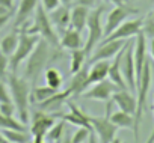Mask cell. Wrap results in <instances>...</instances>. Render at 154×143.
<instances>
[{"instance_id":"obj_1","label":"cell","mask_w":154,"mask_h":143,"mask_svg":"<svg viewBox=\"0 0 154 143\" xmlns=\"http://www.w3.org/2000/svg\"><path fill=\"white\" fill-rule=\"evenodd\" d=\"M63 51L60 47H53L50 45L45 39H39L33 51L29 54L26 59V66H24V79L30 83L35 85L38 82V77L42 71L47 69L48 63L54 62L59 57H63Z\"/></svg>"},{"instance_id":"obj_2","label":"cell","mask_w":154,"mask_h":143,"mask_svg":"<svg viewBox=\"0 0 154 143\" xmlns=\"http://www.w3.org/2000/svg\"><path fill=\"white\" fill-rule=\"evenodd\" d=\"M8 88H9L11 98L15 106V112H17L20 122L27 124L30 121V115H29L30 91H32L30 83L26 79L18 77L15 73H11V76L8 77Z\"/></svg>"},{"instance_id":"obj_3","label":"cell","mask_w":154,"mask_h":143,"mask_svg":"<svg viewBox=\"0 0 154 143\" xmlns=\"http://www.w3.org/2000/svg\"><path fill=\"white\" fill-rule=\"evenodd\" d=\"M151 82H152V68H151V62L146 59L140 79L136 85V92H137V98H136V113H134V127H133V134H134V142L137 143L139 140V127H140V121H142V115L146 106V98H148V92L151 88Z\"/></svg>"},{"instance_id":"obj_4","label":"cell","mask_w":154,"mask_h":143,"mask_svg":"<svg viewBox=\"0 0 154 143\" xmlns=\"http://www.w3.org/2000/svg\"><path fill=\"white\" fill-rule=\"evenodd\" d=\"M23 30L29 32V33H38L42 39H45L50 45L53 47H60V38L56 32V29L53 27L51 21H50V17H48V12L41 6L38 5V8L35 9V14H33V21L30 26H23Z\"/></svg>"},{"instance_id":"obj_5","label":"cell","mask_w":154,"mask_h":143,"mask_svg":"<svg viewBox=\"0 0 154 143\" xmlns=\"http://www.w3.org/2000/svg\"><path fill=\"white\" fill-rule=\"evenodd\" d=\"M20 30V38H18V45L14 51V54L9 57V69L11 73H17L18 66L29 57V54L33 51V48L36 47V44L39 42L41 36L38 33H29L23 29Z\"/></svg>"},{"instance_id":"obj_6","label":"cell","mask_w":154,"mask_h":143,"mask_svg":"<svg viewBox=\"0 0 154 143\" xmlns=\"http://www.w3.org/2000/svg\"><path fill=\"white\" fill-rule=\"evenodd\" d=\"M106 11V8L101 5L98 8H94L92 11H89V17H88V23H86V30H88V38L85 41V53L89 56L94 48L100 44V41L103 39V24H101V17L103 12Z\"/></svg>"},{"instance_id":"obj_7","label":"cell","mask_w":154,"mask_h":143,"mask_svg":"<svg viewBox=\"0 0 154 143\" xmlns=\"http://www.w3.org/2000/svg\"><path fill=\"white\" fill-rule=\"evenodd\" d=\"M134 14H139L137 9L131 8V6H127V5H122V6H115L110 12H107V17H106V23L103 26V39L106 36H109L119 24H122L127 17L130 15H134Z\"/></svg>"},{"instance_id":"obj_8","label":"cell","mask_w":154,"mask_h":143,"mask_svg":"<svg viewBox=\"0 0 154 143\" xmlns=\"http://www.w3.org/2000/svg\"><path fill=\"white\" fill-rule=\"evenodd\" d=\"M89 122L92 125V133L97 134V139L100 143H110L116 137L118 127L112 124V121L106 116L103 118H94L89 116Z\"/></svg>"},{"instance_id":"obj_9","label":"cell","mask_w":154,"mask_h":143,"mask_svg":"<svg viewBox=\"0 0 154 143\" xmlns=\"http://www.w3.org/2000/svg\"><path fill=\"white\" fill-rule=\"evenodd\" d=\"M142 26H143V18H134V20H125L122 24H119L109 36H106L101 42H109V41H115V39H128L136 36L139 32H142Z\"/></svg>"},{"instance_id":"obj_10","label":"cell","mask_w":154,"mask_h":143,"mask_svg":"<svg viewBox=\"0 0 154 143\" xmlns=\"http://www.w3.org/2000/svg\"><path fill=\"white\" fill-rule=\"evenodd\" d=\"M119 88L115 85V83H112L110 80H103V82H98V83H95V85H91L83 94H82V97L83 98H86V100H95V101H104V103H107L110 98H112V95H113V92L115 91H118Z\"/></svg>"},{"instance_id":"obj_11","label":"cell","mask_w":154,"mask_h":143,"mask_svg":"<svg viewBox=\"0 0 154 143\" xmlns=\"http://www.w3.org/2000/svg\"><path fill=\"white\" fill-rule=\"evenodd\" d=\"M133 41H128L127 48L121 59V71L124 80L127 83V88L131 91H136V69H134V59H133Z\"/></svg>"},{"instance_id":"obj_12","label":"cell","mask_w":154,"mask_h":143,"mask_svg":"<svg viewBox=\"0 0 154 143\" xmlns=\"http://www.w3.org/2000/svg\"><path fill=\"white\" fill-rule=\"evenodd\" d=\"M127 44L125 39H115V41H109V42H101L95 51H92L91 57H89V63H94L97 60H110L113 59L118 51Z\"/></svg>"},{"instance_id":"obj_13","label":"cell","mask_w":154,"mask_h":143,"mask_svg":"<svg viewBox=\"0 0 154 143\" xmlns=\"http://www.w3.org/2000/svg\"><path fill=\"white\" fill-rule=\"evenodd\" d=\"M56 113H45L42 110H38L33 113L32 116V122H30V134L35 136H42L45 137L47 131L51 128V125L56 122Z\"/></svg>"},{"instance_id":"obj_14","label":"cell","mask_w":154,"mask_h":143,"mask_svg":"<svg viewBox=\"0 0 154 143\" xmlns=\"http://www.w3.org/2000/svg\"><path fill=\"white\" fill-rule=\"evenodd\" d=\"M68 107H69V113H63V115H59L56 113L57 118H60L62 121H65L66 124L69 125H75V127H85L88 130L92 131V125L89 122V115H86L80 107H77L74 103H71L69 100H66L65 103Z\"/></svg>"},{"instance_id":"obj_15","label":"cell","mask_w":154,"mask_h":143,"mask_svg":"<svg viewBox=\"0 0 154 143\" xmlns=\"http://www.w3.org/2000/svg\"><path fill=\"white\" fill-rule=\"evenodd\" d=\"M133 59H134V69H136V85L140 79L143 65L146 62V36L143 32H139L134 39L133 45Z\"/></svg>"},{"instance_id":"obj_16","label":"cell","mask_w":154,"mask_h":143,"mask_svg":"<svg viewBox=\"0 0 154 143\" xmlns=\"http://www.w3.org/2000/svg\"><path fill=\"white\" fill-rule=\"evenodd\" d=\"M48 17H50V21H51L53 27L56 29L57 35H62L69 27V20H71L69 6L59 5L56 9H53L51 12H48Z\"/></svg>"},{"instance_id":"obj_17","label":"cell","mask_w":154,"mask_h":143,"mask_svg":"<svg viewBox=\"0 0 154 143\" xmlns=\"http://www.w3.org/2000/svg\"><path fill=\"white\" fill-rule=\"evenodd\" d=\"M127 44H128V41H127ZM127 44L118 51V54L113 57V62H110L109 74H107L109 80H110L112 83H115L119 89H128V88H127V83H125V80H124V76H122V71H121V59H122V54H124V51H125V48H127Z\"/></svg>"},{"instance_id":"obj_18","label":"cell","mask_w":154,"mask_h":143,"mask_svg":"<svg viewBox=\"0 0 154 143\" xmlns=\"http://www.w3.org/2000/svg\"><path fill=\"white\" fill-rule=\"evenodd\" d=\"M109 66H110V60H97V62L91 63V68L88 69L86 88L106 80L107 74H109Z\"/></svg>"},{"instance_id":"obj_19","label":"cell","mask_w":154,"mask_h":143,"mask_svg":"<svg viewBox=\"0 0 154 143\" xmlns=\"http://www.w3.org/2000/svg\"><path fill=\"white\" fill-rule=\"evenodd\" d=\"M112 101H113V104H116L119 107V110L127 112V113L134 116V113H136V98L127 89L115 91L113 95H112Z\"/></svg>"},{"instance_id":"obj_20","label":"cell","mask_w":154,"mask_h":143,"mask_svg":"<svg viewBox=\"0 0 154 143\" xmlns=\"http://www.w3.org/2000/svg\"><path fill=\"white\" fill-rule=\"evenodd\" d=\"M71 97V92L68 91V89H65V91H57L54 95H51L50 98H47L45 101H42V103H39V104H36L38 106V109L39 110H45V112H56V110H59L60 109V106L62 104H65L66 103V100Z\"/></svg>"},{"instance_id":"obj_21","label":"cell","mask_w":154,"mask_h":143,"mask_svg":"<svg viewBox=\"0 0 154 143\" xmlns=\"http://www.w3.org/2000/svg\"><path fill=\"white\" fill-rule=\"evenodd\" d=\"M39 2L38 0H20V5L15 14V27L18 26H24V23H27V20L35 14V9L38 8Z\"/></svg>"},{"instance_id":"obj_22","label":"cell","mask_w":154,"mask_h":143,"mask_svg":"<svg viewBox=\"0 0 154 143\" xmlns=\"http://www.w3.org/2000/svg\"><path fill=\"white\" fill-rule=\"evenodd\" d=\"M88 66L80 68L77 73L72 74L71 83L68 86V91L71 92V97H77V95H82L88 88H86V79H88Z\"/></svg>"},{"instance_id":"obj_23","label":"cell","mask_w":154,"mask_h":143,"mask_svg":"<svg viewBox=\"0 0 154 143\" xmlns=\"http://www.w3.org/2000/svg\"><path fill=\"white\" fill-rule=\"evenodd\" d=\"M88 17H89V9L86 6H80L75 5L71 11V20H69V27L75 29L77 32H83L86 29V23H88Z\"/></svg>"},{"instance_id":"obj_24","label":"cell","mask_w":154,"mask_h":143,"mask_svg":"<svg viewBox=\"0 0 154 143\" xmlns=\"http://www.w3.org/2000/svg\"><path fill=\"white\" fill-rule=\"evenodd\" d=\"M85 41L80 35V32H77L72 27H68L60 38V47L66 50H75V48H83Z\"/></svg>"},{"instance_id":"obj_25","label":"cell","mask_w":154,"mask_h":143,"mask_svg":"<svg viewBox=\"0 0 154 143\" xmlns=\"http://www.w3.org/2000/svg\"><path fill=\"white\" fill-rule=\"evenodd\" d=\"M18 38H20V30L15 29L14 32L8 33L6 36L2 38V41H0V51L5 53L8 57H11L18 45Z\"/></svg>"},{"instance_id":"obj_26","label":"cell","mask_w":154,"mask_h":143,"mask_svg":"<svg viewBox=\"0 0 154 143\" xmlns=\"http://www.w3.org/2000/svg\"><path fill=\"white\" fill-rule=\"evenodd\" d=\"M109 119L112 121L113 125H116L118 128H127V130H133L134 127V116L127 113V112H122V110H118V112H112Z\"/></svg>"},{"instance_id":"obj_27","label":"cell","mask_w":154,"mask_h":143,"mask_svg":"<svg viewBox=\"0 0 154 143\" xmlns=\"http://www.w3.org/2000/svg\"><path fill=\"white\" fill-rule=\"evenodd\" d=\"M57 91L50 88V86H33L30 91V101L35 104H39L42 101H45L47 98H50L51 95H54Z\"/></svg>"},{"instance_id":"obj_28","label":"cell","mask_w":154,"mask_h":143,"mask_svg":"<svg viewBox=\"0 0 154 143\" xmlns=\"http://www.w3.org/2000/svg\"><path fill=\"white\" fill-rule=\"evenodd\" d=\"M86 59H88V54L85 53V48L71 50V66H69V73L74 74V73H77L80 68H83Z\"/></svg>"},{"instance_id":"obj_29","label":"cell","mask_w":154,"mask_h":143,"mask_svg":"<svg viewBox=\"0 0 154 143\" xmlns=\"http://www.w3.org/2000/svg\"><path fill=\"white\" fill-rule=\"evenodd\" d=\"M44 77H45V85L47 86H50L56 91H60V86L63 83V77L56 68H47L44 71Z\"/></svg>"},{"instance_id":"obj_30","label":"cell","mask_w":154,"mask_h":143,"mask_svg":"<svg viewBox=\"0 0 154 143\" xmlns=\"http://www.w3.org/2000/svg\"><path fill=\"white\" fill-rule=\"evenodd\" d=\"M2 136L9 143H27L30 142V136L26 130H2Z\"/></svg>"},{"instance_id":"obj_31","label":"cell","mask_w":154,"mask_h":143,"mask_svg":"<svg viewBox=\"0 0 154 143\" xmlns=\"http://www.w3.org/2000/svg\"><path fill=\"white\" fill-rule=\"evenodd\" d=\"M65 125H66V122L62 121V119L57 121V122H54V124L51 125V128L47 131L45 140H48V142H51V143L60 142L62 137H63V134H65Z\"/></svg>"},{"instance_id":"obj_32","label":"cell","mask_w":154,"mask_h":143,"mask_svg":"<svg viewBox=\"0 0 154 143\" xmlns=\"http://www.w3.org/2000/svg\"><path fill=\"white\" fill-rule=\"evenodd\" d=\"M0 130H26L24 124L15 121L14 116H5L0 113Z\"/></svg>"},{"instance_id":"obj_33","label":"cell","mask_w":154,"mask_h":143,"mask_svg":"<svg viewBox=\"0 0 154 143\" xmlns=\"http://www.w3.org/2000/svg\"><path fill=\"white\" fill-rule=\"evenodd\" d=\"M91 133H92L91 130H88L85 127H79V130L71 136V140H72V143H85V142H88Z\"/></svg>"},{"instance_id":"obj_34","label":"cell","mask_w":154,"mask_h":143,"mask_svg":"<svg viewBox=\"0 0 154 143\" xmlns=\"http://www.w3.org/2000/svg\"><path fill=\"white\" fill-rule=\"evenodd\" d=\"M8 69H9V57L0 51V80L8 77Z\"/></svg>"},{"instance_id":"obj_35","label":"cell","mask_w":154,"mask_h":143,"mask_svg":"<svg viewBox=\"0 0 154 143\" xmlns=\"http://www.w3.org/2000/svg\"><path fill=\"white\" fill-rule=\"evenodd\" d=\"M142 32H143V35H145L146 38H154V21L149 18V15H148L146 20H143Z\"/></svg>"},{"instance_id":"obj_36","label":"cell","mask_w":154,"mask_h":143,"mask_svg":"<svg viewBox=\"0 0 154 143\" xmlns=\"http://www.w3.org/2000/svg\"><path fill=\"white\" fill-rule=\"evenodd\" d=\"M0 103H12L9 88L3 82H0Z\"/></svg>"},{"instance_id":"obj_37","label":"cell","mask_w":154,"mask_h":143,"mask_svg":"<svg viewBox=\"0 0 154 143\" xmlns=\"http://www.w3.org/2000/svg\"><path fill=\"white\" fill-rule=\"evenodd\" d=\"M0 113L5 116H14V113H17L14 103H0Z\"/></svg>"},{"instance_id":"obj_38","label":"cell","mask_w":154,"mask_h":143,"mask_svg":"<svg viewBox=\"0 0 154 143\" xmlns=\"http://www.w3.org/2000/svg\"><path fill=\"white\" fill-rule=\"evenodd\" d=\"M41 2H42V8L47 11V12H51L53 9H56L59 5H60V2H59V0H41Z\"/></svg>"},{"instance_id":"obj_39","label":"cell","mask_w":154,"mask_h":143,"mask_svg":"<svg viewBox=\"0 0 154 143\" xmlns=\"http://www.w3.org/2000/svg\"><path fill=\"white\" fill-rule=\"evenodd\" d=\"M75 3L80 6H86V8H94L97 0H75Z\"/></svg>"},{"instance_id":"obj_40","label":"cell","mask_w":154,"mask_h":143,"mask_svg":"<svg viewBox=\"0 0 154 143\" xmlns=\"http://www.w3.org/2000/svg\"><path fill=\"white\" fill-rule=\"evenodd\" d=\"M12 17V14H8V15H0V29H2L8 21H9V18Z\"/></svg>"},{"instance_id":"obj_41","label":"cell","mask_w":154,"mask_h":143,"mask_svg":"<svg viewBox=\"0 0 154 143\" xmlns=\"http://www.w3.org/2000/svg\"><path fill=\"white\" fill-rule=\"evenodd\" d=\"M60 143H72V140H71V134H69V133H65L63 137H62V142H60Z\"/></svg>"},{"instance_id":"obj_42","label":"cell","mask_w":154,"mask_h":143,"mask_svg":"<svg viewBox=\"0 0 154 143\" xmlns=\"http://www.w3.org/2000/svg\"><path fill=\"white\" fill-rule=\"evenodd\" d=\"M0 5H3V6L12 9V0H0Z\"/></svg>"},{"instance_id":"obj_43","label":"cell","mask_w":154,"mask_h":143,"mask_svg":"<svg viewBox=\"0 0 154 143\" xmlns=\"http://www.w3.org/2000/svg\"><path fill=\"white\" fill-rule=\"evenodd\" d=\"M109 2H112L115 6H122V5H125V0H109Z\"/></svg>"},{"instance_id":"obj_44","label":"cell","mask_w":154,"mask_h":143,"mask_svg":"<svg viewBox=\"0 0 154 143\" xmlns=\"http://www.w3.org/2000/svg\"><path fill=\"white\" fill-rule=\"evenodd\" d=\"M149 53H151V57L154 59V38H151V42H149Z\"/></svg>"},{"instance_id":"obj_45","label":"cell","mask_w":154,"mask_h":143,"mask_svg":"<svg viewBox=\"0 0 154 143\" xmlns=\"http://www.w3.org/2000/svg\"><path fill=\"white\" fill-rule=\"evenodd\" d=\"M88 143H97V137H95L94 133H91V136H89V139H88Z\"/></svg>"},{"instance_id":"obj_46","label":"cell","mask_w":154,"mask_h":143,"mask_svg":"<svg viewBox=\"0 0 154 143\" xmlns=\"http://www.w3.org/2000/svg\"><path fill=\"white\" fill-rule=\"evenodd\" d=\"M145 143H154V128H152V131H151V134H149V137Z\"/></svg>"},{"instance_id":"obj_47","label":"cell","mask_w":154,"mask_h":143,"mask_svg":"<svg viewBox=\"0 0 154 143\" xmlns=\"http://www.w3.org/2000/svg\"><path fill=\"white\" fill-rule=\"evenodd\" d=\"M59 2H60V5H65V6H71L72 0H59Z\"/></svg>"},{"instance_id":"obj_48","label":"cell","mask_w":154,"mask_h":143,"mask_svg":"<svg viewBox=\"0 0 154 143\" xmlns=\"http://www.w3.org/2000/svg\"><path fill=\"white\" fill-rule=\"evenodd\" d=\"M110 143H122V140H121L119 137H115V139H113V140H112Z\"/></svg>"},{"instance_id":"obj_49","label":"cell","mask_w":154,"mask_h":143,"mask_svg":"<svg viewBox=\"0 0 154 143\" xmlns=\"http://www.w3.org/2000/svg\"><path fill=\"white\" fill-rule=\"evenodd\" d=\"M0 143H9V142H8V140H6V139L2 136V134H0Z\"/></svg>"},{"instance_id":"obj_50","label":"cell","mask_w":154,"mask_h":143,"mask_svg":"<svg viewBox=\"0 0 154 143\" xmlns=\"http://www.w3.org/2000/svg\"><path fill=\"white\" fill-rule=\"evenodd\" d=\"M148 15H149V18H151V20H152V21H154V11H152V12H149V14H148Z\"/></svg>"},{"instance_id":"obj_51","label":"cell","mask_w":154,"mask_h":143,"mask_svg":"<svg viewBox=\"0 0 154 143\" xmlns=\"http://www.w3.org/2000/svg\"><path fill=\"white\" fill-rule=\"evenodd\" d=\"M56 143H60V142H56Z\"/></svg>"}]
</instances>
